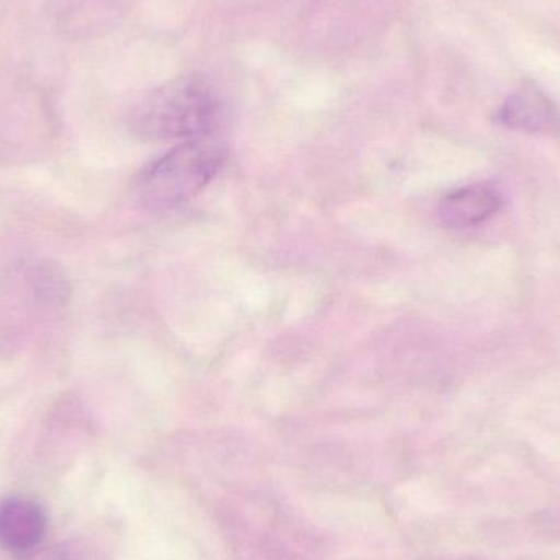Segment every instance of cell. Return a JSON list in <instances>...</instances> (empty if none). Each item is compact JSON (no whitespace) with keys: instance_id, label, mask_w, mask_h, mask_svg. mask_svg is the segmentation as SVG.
<instances>
[{"instance_id":"obj_1","label":"cell","mask_w":560,"mask_h":560,"mask_svg":"<svg viewBox=\"0 0 560 560\" xmlns=\"http://www.w3.org/2000/svg\"><path fill=\"white\" fill-rule=\"evenodd\" d=\"M219 94L206 79L184 75L144 95L130 114L133 133L147 141L210 137L222 120Z\"/></svg>"},{"instance_id":"obj_2","label":"cell","mask_w":560,"mask_h":560,"mask_svg":"<svg viewBox=\"0 0 560 560\" xmlns=\"http://www.w3.org/2000/svg\"><path fill=\"white\" fill-rule=\"evenodd\" d=\"M225 158V147L213 135L183 141L144 167L135 187L138 202L153 212L183 206L212 183Z\"/></svg>"},{"instance_id":"obj_3","label":"cell","mask_w":560,"mask_h":560,"mask_svg":"<svg viewBox=\"0 0 560 560\" xmlns=\"http://www.w3.org/2000/svg\"><path fill=\"white\" fill-rule=\"evenodd\" d=\"M71 287L58 266L30 261L0 283V345L15 346L33 323L68 305Z\"/></svg>"},{"instance_id":"obj_4","label":"cell","mask_w":560,"mask_h":560,"mask_svg":"<svg viewBox=\"0 0 560 560\" xmlns=\"http://www.w3.org/2000/svg\"><path fill=\"white\" fill-rule=\"evenodd\" d=\"M48 529L45 510L26 497L0 500V545L23 556L42 546Z\"/></svg>"},{"instance_id":"obj_5","label":"cell","mask_w":560,"mask_h":560,"mask_svg":"<svg viewBox=\"0 0 560 560\" xmlns=\"http://www.w3.org/2000/svg\"><path fill=\"white\" fill-rule=\"evenodd\" d=\"M497 120L510 130L529 135H560V112L555 102L536 89H522L506 98Z\"/></svg>"},{"instance_id":"obj_6","label":"cell","mask_w":560,"mask_h":560,"mask_svg":"<svg viewBox=\"0 0 560 560\" xmlns=\"http://www.w3.org/2000/svg\"><path fill=\"white\" fill-rule=\"evenodd\" d=\"M502 206V197L495 189L487 184H472L441 200L440 219L450 229H470L492 219Z\"/></svg>"},{"instance_id":"obj_7","label":"cell","mask_w":560,"mask_h":560,"mask_svg":"<svg viewBox=\"0 0 560 560\" xmlns=\"http://www.w3.org/2000/svg\"><path fill=\"white\" fill-rule=\"evenodd\" d=\"M20 560H97L94 548L85 541H66L33 549Z\"/></svg>"}]
</instances>
